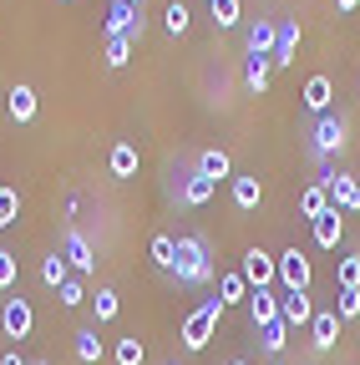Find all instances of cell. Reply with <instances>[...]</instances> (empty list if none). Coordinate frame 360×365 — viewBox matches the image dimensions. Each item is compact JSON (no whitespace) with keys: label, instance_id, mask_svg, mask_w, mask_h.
Masks as SVG:
<instances>
[{"label":"cell","instance_id":"cell-1","mask_svg":"<svg viewBox=\"0 0 360 365\" xmlns=\"http://www.w3.org/2000/svg\"><path fill=\"white\" fill-rule=\"evenodd\" d=\"M178 284H208L213 279V259H208V244L198 234H183L178 239Z\"/></svg>","mask_w":360,"mask_h":365},{"label":"cell","instance_id":"cell-2","mask_svg":"<svg viewBox=\"0 0 360 365\" xmlns=\"http://www.w3.org/2000/svg\"><path fill=\"white\" fill-rule=\"evenodd\" d=\"M218 319H223V299L213 294V299H203L188 319H183V330H178V335H183V350H208V340H213V330H218Z\"/></svg>","mask_w":360,"mask_h":365},{"label":"cell","instance_id":"cell-3","mask_svg":"<svg viewBox=\"0 0 360 365\" xmlns=\"http://www.w3.org/2000/svg\"><path fill=\"white\" fill-rule=\"evenodd\" d=\"M350 127H345V117H314V127H309V153H314V163H325V158H335L350 137H345Z\"/></svg>","mask_w":360,"mask_h":365},{"label":"cell","instance_id":"cell-4","mask_svg":"<svg viewBox=\"0 0 360 365\" xmlns=\"http://www.w3.org/2000/svg\"><path fill=\"white\" fill-rule=\"evenodd\" d=\"M239 274L249 279V289H274L279 284V254H269V249H244V259H239Z\"/></svg>","mask_w":360,"mask_h":365},{"label":"cell","instance_id":"cell-5","mask_svg":"<svg viewBox=\"0 0 360 365\" xmlns=\"http://www.w3.org/2000/svg\"><path fill=\"white\" fill-rule=\"evenodd\" d=\"M102 31H107V36H127L132 46H138V41H143V31H148V16H143V6H132V0H112Z\"/></svg>","mask_w":360,"mask_h":365},{"label":"cell","instance_id":"cell-6","mask_svg":"<svg viewBox=\"0 0 360 365\" xmlns=\"http://www.w3.org/2000/svg\"><path fill=\"white\" fill-rule=\"evenodd\" d=\"M0 330H6V340H31V330H36V309H31V299H21V294H11L6 304H0Z\"/></svg>","mask_w":360,"mask_h":365},{"label":"cell","instance_id":"cell-7","mask_svg":"<svg viewBox=\"0 0 360 365\" xmlns=\"http://www.w3.org/2000/svg\"><path fill=\"white\" fill-rule=\"evenodd\" d=\"M309 274H314V269H309V254H304L299 244L279 254V289H284V294H299V289H309Z\"/></svg>","mask_w":360,"mask_h":365},{"label":"cell","instance_id":"cell-8","mask_svg":"<svg viewBox=\"0 0 360 365\" xmlns=\"http://www.w3.org/2000/svg\"><path fill=\"white\" fill-rule=\"evenodd\" d=\"M320 182L330 188V208L340 213H360V182L350 173H320Z\"/></svg>","mask_w":360,"mask_h":365},{"label":"cell","instance_id":"cell-9","mask_svg":"<svg viewBox=\"0 0 360 365\" xmlns=\"http://www.w3.org/2000/svg\"><path fill=\"white\" fill-rule=\"evenodd\" d=\"M229 198H234L239 213H254V208L264 203V182H259V173H234V178H229Z\"/></svg>","mask_w":360,"mask_h":365},{"label":"cell","instance_id":"cell-10","mask_svg":"<svg viewBox=\"0 0 360 365\" xmlns=\"http://www.w3.org/2000/svg\"><path fill=\"white\" fill-rule=\"evenodd\" d=\"M61 254H66V264H71L76 274H92V269H97V249L86 244V234H81V228H66Z\"/></svg>","mask_w":360,"mask_h":365},{"label":"cell","instance_id":"cell-11","mask_svg":"<svg viewBox=\"0 0 360 365\" xmlns=\"http://www.w3.org/2000/svg\"><path fill=\"white\" fill-rule=\"evenodd\" d=\"M279 319H284L289 330H309V319H314L309 289H299V294H279Z\"/></svg>","mask_w":360,"mask_h":365},{"label":"cell","instance_id":"cell-12","mask_svg":"<svg viewBox=\"0 0 360 365\" xmlns=\"http://www.w3.org/2000/svg\"><path fill=\"white\" fill-rule=\"evenodd\" d=\"M330 97H335V81H330L325 71H314V76L304 81V91H299V102H304L314 117H325V112H330Z\"/></svg>","mask_w":360,"mask_h":365},{"label":"cell","instance_id":"cell-13","mask_svg":"<svg viewBox=\"0 0 360 365\" xmlns=\"http://www.w3.org/2000/svg\"><path fill=\"white\" fill-rule=\"evenodd\" d=\"M335 340H340V314H335V309H314V319H309V345H314V350H335Z\"/></svg>","mask_w":360,"mask_h":365},{"label":"cell","instance_id":"cell-14","mask_svg":"<svg viewBox=\"0 0 360 365\" xmlns=\"http://www.w3.org/2000/svg\"><path fill=\"white\" fill-rule=\"evenodd\" d=\"M6 112H11L16 122H31V117L41 112V97H36V86H26V81H16V86L6 91Z\"/></svg>","mask_w":360,"mask_h":365},{"label":"cell","instance_id":"cell-15","mask_svg":"<svg viewBox=\"0 0 360 365\" xmlns=\"http://www.w3.org/2000/svg\"><path fill=\"white\" fill-rule=\"evenodd\" d=\"M274 41H279V21H254L249 26V56H269V61H274Z\"/></svg>","mask_w":360,"mask_h":365},{"label":"cell","instance_id":"cell-16","mask_svg":"<svg viewBox=\"0 0 360 365\" xmlns=\"http://www.w3.org/2000/svg\"><path fill=\"white\" fill-rule=\"evenodd\" d=\"M309 228H314V249H340L345 218H340V208H330V213H320V218H314Z\"/></svg>","mask_w":360,"mask_h":365},{"label":"cell","instance_id":"cell-17","mask_svg":"<svg viewBox=\"0 0 360 365\" xmlns=\"http://www.w3.org/2000/svg\"><path fill=\"white\" fill-rule=\"evenodd\" d=\"M193 173L208 178V182H223V178H234V163H229V153H223V148H203Z\"/></svg>","mask_w":360,"mask_h":365},{"label":"cell","instance_id":"cell-18","mask_svg":"<svg viewBox=\"0 0 360 365\" xmlns=\"http://www.w3.org/2000/svg\"><path fill=\"white\" fill-rule=\"evenodd\" d=\"M249 319L264 330V325H274L279 319V294L274 289H249Z\"/></svg>","mask_w":360,"mask_h":365},{"label":"cell","instance_id":"cell-19","mask_svg":"<svg viewBox=\"0 0 360 365\" xmlns=\"http://www.w3.org/2000/svg\"><path fill=\"white\" fill-rule=\"evenodd\" d=\"M138 143H112V153H107V168H112V178H138Z\"/></svg>","mask_w":360,"mask_h":365},{"label":"cell","instance_id":"cell-20","mask_svg":"<svg viewBox=\"0 0 360 365\" xmlns=\"http://www.w3.org/2000/svg\"><path fill=\"white\" fill-rule=\"evenodd\" d=\"M299 56V21H279V41H274V66H294Z\"/></svg>","mask_w":360,"mask_h":365},{"label":"cell","instance_id":"cell-21","mask_svg":"<svg viewBox=\"0 0 360 365\" xmlns=\"http://www.w3.org/2000/svg\"><path fill=\"white\" fill-rule=\"evenodd\" d=\"M102 350H107V345H102L97 330H76V335H71V355H76L81 365H102Z\"/></svg>","mask_w":360,"mask_h":365},{"label":"cell","instance_id":"cell-22","mask_svg":"<svg viewBox=\"0 0 360 365\" xmlns=\"http://www.w3.org/2000/svg\"><path fill=\"white\" fill-rule=\"evenodd\" d=\"M269 76H274V61H269V56H249V66H244V86L254 91V97H264V91H269Z\"/></svg>","mask_w":360,"mask_h":365},{"label":"cell","instance_id":"cell-23","mask_svg":"<svg viewBox=\"0 0 360 365\" xmlns=\"http://www.w3.org/2000/svg\"><path fill=\"white\" fill-rule=\"evenodd\" d=\"M218 299H223V309H229V304H249V279H244L239 269H229L218 279Z\"/></svg>","mask_w":360,"mask_h":365},{"label":"cell","instance_id":"cell-24","mask_svg":"<svg viewBox=\"0 0 360 365\" xmlns=\"http://www.w3.org/2000/svg\"><path fill=\"white\" fill-rule=\"evenodd\" d=\"M299 213L314 223V218H320V213H330V188H325V182H309V188L299 193Z\"/></svg>","mask_w":360,"mask_h":365},{"label":"cell","instance_id":"cell-25","mask_svg":"<svg viewBox=\"0 0 360 365\" xmlns=\"http://www.w3.org/2000/svg\"><path fill=\"white\" fill-rule=\"evenodd\" d=\"M208 16H213L218 31H234L244 21V0H208Z\"/></svg>","mask_w":360,"mask_h":365},{"label":"cell","instance_id":"cell-26","mask_svg":"<svg viewBox=\"0 0 360 365\" xmlns=\"http://www.w3.org/2000/svg\"><path fill=\"white\" fill-rule=\"evenodd\" d=\"M148 254H153V264H158V269H168V274L178 269V239H173V234H153Z\"/></svg>","mask_w":360,"mask_h":365},{"label":"cell","instance_id":"cell-27","mask_svg":"<svg viewBox=\"0 0 360 365\" xmlns=\"http://www.w3.org/2000/svg\"><path fill=\"white\" fill-rule=\"evenodd\" d=\"M66 279H71V264H66V254H46V259H41V284L61 289Z\"/></svg>","mask_w":360,"mask_h":365},{"label":"cell","instance_id":"cell-28","mask_svg":"<svg viewBox=\"0 0 360 365\" xmlns=\"http://www.w3.org/2000/svg\"><path fill=\"white\" fill-rule=\"evenodd\" d=\"M112 360H117V365H143V360H148V350H143V340H138V335H122V340L112 345Z\"/></svg>","mask_w":360,"mask_h":365},{"label":"cell","instance_id":"cell-29","mask_svg":"<svg viewBox=\"0 0 360 365\" xmlns=\"http://www.w3.org/2000/svg\"><path fill=\"white\" fill-rule=\"evenodd\" d=\"M259 345L269 350V360H279V355H284V345H289V325H284V319L264 325V340H259Z\"/></svg>","mask_w":360,"mask_h":365},{"label":"cell","instance_id":"cell-30","mask_svg":"<svg viewBox=\"0 0 360 365\" xmlns=\"http://www.w3.org/2000/svg\"><path fill=\"white\" fill-rule=\"evenodd\" d=\"M92 309H97V319H102V325H107V319H117V314H122V294L102 284V289L92 294Z\"/></svg>","mask_w":360,"mask_h":365},{"label":"cell","instance_id":"cell-31","mask_svg":"<svg viewBox=\"0 0 360 365\" xmlns=\"http://www.w3.org/2000/svg\"><path fill=\"white\" fill-rule=\"evenodd\" d=\"M213 188H218V182H208V178H198V173H193V178L183 182V203H188V208H203V203L213 198Z\"/></svg>","mask_w":360,"mask_h":365},{"label":"cell","instance_id":"cell-32","mask_svg":"<svg viewBox=\"0 0 360 365\" xmlns=\"http://www.w3.org/2000/svg\"><path fill=\"white\" fill-rule=\"evenodd\" d=\"M163 26H168V36H183V31L193 26V16H188V6H183V0H168V11H163Z\"/></svg>","mask_w":360,"mask_h":365},{"label":"cell","instance_id":"cell-33","mask_svg":"<svg viewBox=\"0 0 360 365\" xmlns=\"http://www.w3.org/2000/svg\"><path fill=\"white\" fill-rule=\"evenodd\" d=\"M102 61H107L112 71H122V66L132 61V41H127V36H107V56H102Z\"/></svg>","mask_w":360,"mask_h":365},{"label":"cell","instance_id":"cell-34","mask_svg":"<svg viewBox=\"0 0 360 365\" xmlns=\"http://www.w3.org/2000/svg\"><path fill=\"white\" fill-rule=\"evenodd\" d=\"M16 218H21V193L16 188H0V234H6Z\"/></svg>","mask_w":360,"mask_h":365},{"label":"cell","instance_id":"cell-35","mask_svg":"<svg viewBox=\"0 0 360 365\" xmlns=\"http://www.w3.org/2000/svg\"><path fill=\"white\" fill-rule=\"evenodd\" d=\"M16 279H21V259L11 249H0V289H16Z\"/></svg>","mask_w":360,"mask_h":365},{"label":"cell","instance_id":"cell-36","mask_svg":"<svg viewBox=\"0 0 360 365\" xmlns=\"http://www.w3.org/2000/svg\"><path fill=\"white\" fill-rule=\"evenodd\" d=\"M340 289H360V259L340 254Z\"/></svg>","mask_w":360,"mask_h":365},{"label":"cell","instance_id":"cell-37","mask_svg":"<svg viewBox=\"0 0 360 365\" xmlns=\"http://www.w3.org/2000/svg\"><path fill=\"white\" fill-rule=\"evenodd\" d=\"M56 294H61V304H66V309H76V304H86V284L76 279V274H71V279H66V284H61Z\"/></svg>","mask_w":360,"mask_h":365},{"label":"cell","instance_id":"cell-38","mask_svg":"<svg viewBox=\"0 0 360 365\" xmlns=\"http://www.w3.org/2000/svg\"><path fill=\"white\" fill-rule=\"evenodd\" d=\"M335 314H340V319H360V289H340Z\"/></svg>","mask_w":360,"mask_h":365},{"label":"cell","instance_id":"cell-39","mask_svg":"<svg viewBox=\"0 0 360 365\" xmlns=\"http://www.w3.org/2000/svg\"><path fill=\"white\" fill-rule=\"evenodd\" d=\"M0 365H31V360H26L21 350H6V355H0Z\"/></svg>","mask_w":360,"mask_h":365},{"label":"cell","instance_id":"cell-40","mask_svg":"<svg viewBox=\"0 0 360 365\" xmlns=\"http://www.w3.org/2000/svg\"><path fill=\"white\" fill-rule=\"evenodd\" d=\"M335 6H340V11H360V0H335Z\"/></svg>","mask_w":360,"mask_h":365},{"label":"cell","instance_id":"cell-41","mask_svg":"<svg viewBox=\"0 0 360 365\" xmlns=\"http://www.w3.org/2000/svg\"><path fill=\"white\" fill-rule=\"evenodd\" d=\"M31 365H51V360H31Z\"/></svg>","mask_w":360,"mask_h":365},{"label":"cell","instance_id":"cell-42","mask_svg":"<svg viewBox=\"0 0 360 365\" xmlns=\"http://www.w3.org/2000/svg\"><path fill=\"white\" fill-rule=\"evenodd\" d=\"M229 365H249V360H229Z\"/></svg>","mask_w":360,"mask_h":365},{"label":"cell","instance_id":"cell-43","mask_svg":"<svg viewBox=\"0 0 360 365\" xmlns=\"http://www.w3.org/2000/svg\"><path fill=\"white\" fill-rule=\"evenodd\" d=\"M269 365H284V360H269Z\"/></svg>","mask_w":360,"mask_h":365},{"label":"cell","instance_id":"cell-44","mask_svg":"<svg viewBox=\"0 0 360 365\" xmlns=\"http://www.w3.org/2000/svg\"><path fill=\"white\" fill-rule=\"evenodd\" d=\"M132 6H143V0H132Z\"/></svg>","mask_w":360,"mask_h":365},{"label":"cell","instance_id":"cell-45","mask_svg":"<svg viewBox=\"0 0 360 365\" xmlns=\"http://www.w3.org/2000/svg\"><path fill=\"white\" fill-rule=\"evenodd\" d=\"M61 6H71V0H61Z\"/></svg>","mask_w":360,"mask_h":365},{"label":"cell","instance_id":"cell-46","mask_svg":"<svg viewBox=\"0 0 360 365\" xmlns=\"http://www.w3.org/2000/svg\"><path fill=\"white\" fill-rule=\"evenodd\" d=\"M168 365H173V360H168Z\"/></svg>","mask_w":360,"mask_h":365}]
</instances>
